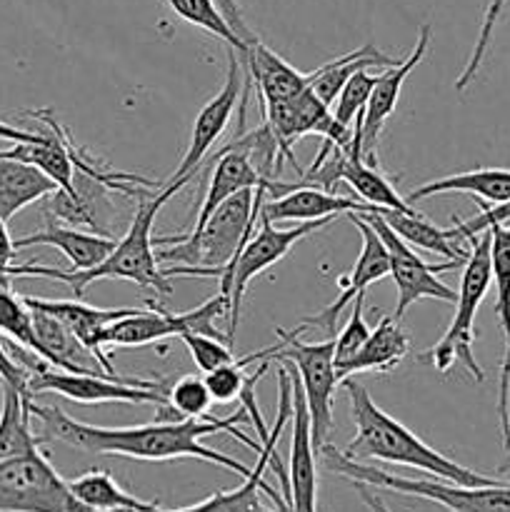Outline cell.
Masks as SVG:
<instances>
[{"mask_svg":"<svg viewBox=\"0 0 510 512\" xmlns=\"http://www.w3.org/2000/svg\"><path fill=\"white\" fill-rule=\"evenodd\" d=\"M30 415L40 423V443H63L75 450H85V453L95 455H120V458H133V460H178V458H195L205 460V463L220 465L240 478H248L250 468L248 465L238 463L230 455L218 453V450L205 448L200 440L205 435H233L250 450L260 453L263 445L250 440L243 430L238 428L245 420L248 410L240 408L235 415L228 418H175L163 420L158 418L155 423L148 425H135V428H98V425L80 423V420L70 418L55 405H38L30 400Z\"/></svg>","mask_w":510,"mask_h":512,"instance_id":"cell-1","label":"cell"},{"mask_svg":"<svg viewBox=\"0 0 510 512\" xmlns=\"http://www.w3.org/2000/svg\"><path fill=\"white\" fill-rule=\"evenodd\" d=\"M180 188H185L183 183H168L163 190H158L155 195L145 198L140 193L138 198V210H135V218L130 223L128 233L115 243V248L110 250L108 258L103 263H98L95 268L88 270H58V268H45V265H13L8 270L10 278H50L60 280V283L68 285L73 290L75 298H83L85 288L98 280H128L135 283L143 290H153L155 295H170L173 293V283L168 275V270L160 268V260L155 255V243H153V223L158 218L160 208L178 193Z\"/></svg>","mask_w":510,"mask_h":512,"instance_id":"cell-2","label":"cell"},{"mask_svg":"<svg viewBox=\"0 0 510 512\" xmlns=\"http://www.w3.org/2000/svg\"><path fill=\"white\" fill-rule=\"evenodd\" d=\"M350 400V415L355 423V438L345 445L343 453L353 460H383L390 465H403V468L423 470L433 478L448 480L455 485H495L500 480L480 475L455 460L445 458L435 448L418 438L413 430L405 428L403 423L385 413L383 408L375 405L368 390L353 378L345 380Z\"/></svg>","mask_w":510,"mask_h":512,"instance_id":"cell-3","label":"cell"},{"mask_svg":"<svg viewBox=\"0 0 510 512\" xmlns=\"http://www.w3.org/2000/svg\"><path fill=\"white\" fill-rule=\"evenodd\" d=\"M268 198V188H245L230 195L200 230L190 235H165L153 238L158 245H170L158 255V260L170 263L168 275H220L235 255L240 253L250 235L255 233L260 205Z\"/></svg>","mask_w":510,"mask_h":512,"instance_id":"cell-4","label":"cell"},{"mask_svg":"<svg viewBox=\"0 0 510 512\" xmlns=\"http://www.w3.org/2000/svg\"><path fill=\"white\" fill-rule=\"evenodd\" d=\"M320 455H323V463L330 473L340 475L350 483H363L375 490H393V493L410 495V498L433 500L448 512H510V483H503V480L495 485L470 488V485H455L440 478H403V475L385 473L373 465H365L363 460L348 458L343 450H335L328 443L320 448Z\"/></svg>","mask_w":510,"mask_h":512,"instance_id":"cell-5","label":"cell"},{"mask_svg":"<svg viewBox=\"0 0 510 512\" xmlns=\"http://www.w3.org/2000/svg\"><path fill=\"white\" fill-rule=\"evenodd\" d=\"M278 418H275L273 430H268V438L263 440V448L258 453V463L250 470L248 478H243V485L225 493H215L205 498L203 503H195L190 508L165 510L158 503H153L145 510H125V512H273L263 505L260 493L275 500L280 512H288V470L283 468L278 458V440L283 435L285 423L293 418V383L285 365L278 368Z\"/></svg>","mask_w":510,"mask_h":512,"instance_id":"cell-6","label":"cell"},{"mask_svg":"<svg viewBox=\"0 0 510 512\" xmlns=\"http://www.w3.org/2000/svg\"><path fill=\"white\" fill-rule=\"evenodd\" d=\"M473 245L463 263V275H460L458 300H455L453 323L443 333V338L430 350L420 353V363L433 365L438 373H448L455 363L463 365L475 383H483L485 375L473 355L475 343V313L485 300L490 283H493V268H490V230L468 238Z\"/></svg>","mask_w":510,"mask_h":512,"instance_id":"cell-7","label":"cell"},{"mask_svg":"<svg viewBox=\"0 0 510 512\" xmlns=\"http://www.w3.org/2000/svg\"><path fill=\"white\" fill-rule=\"evenodd\" d=\"M0 512H103L85 505L40 448L0 460Z\"/></svg>","mask_w":510,"mask_h":512,"instance_id":"cell-8","label":"cell"},{"mask_svg":"<svg viewBox=\"0 0 510 512\" xmlns=\"http://www.w3.org/2000/svg\"><path fill=\"white\" fill-rule=\"evenodd\" d=\"M335 220V215L330 218H318L308 220V223H298L293 228H275L273 220L260 210L258 215V233L250 235L248 243L240 248V253L235 255L233 263L218 275L220 278V295H228L230 300V318H228V343H235V330L240 323V303H243V293L250 285V280L258 278L263 270H268L270 265L280 263L285 255L290 253L295 243H300L303 238L313 235L315 230L325 228Z\"/></svg>","mask_w":510,"mask_h":512,"instance_id":"cell-9","label":"cell"},{"mask_svg":"<svg viewBox=\"0 0 510 512\" xmlns=\"http://www.w3.org/2000/svg\"><path fill=\"white\" fill-rule=\"evenodd\" d=\"M28 390L35 395L55 393L73 400L80 405H100V403H128V405H155V408H168V385L153 383L143 378H110L105 373H68L48 365L40 373L30 375Z\"/></svg>","mask_w":510,"mask_h":512,"instance_id":"cell-10","label":"cell"},{"mask_svg":"<svg viewBox=\"0 0 510 512\" xmlns=\"http://www.w3.org/2000/svg\"><path fill=\"white\" fill-rule=\"evenodd\" d=\"M283 350L273 355V360H288L295 368L303 388L305 403L310 410V425H313V445L320 453L328 435L333 430V395L338 388L335 378V338L323 343H303L293 330H280Z\"/></svg>","mask_w":510,"mask_h":512,"instance_id":"cell-11","label":"cell"},{"mask_svg":"<svg viewBox=\"0 0 510 512\" xmlns=\"http://www.w3.org/2000/svg\"><path fill=\"white\" fill-rule=\"evenodd\" d=\"M360 218L368 220L373 225L375 233L380 235L383 240L385 250H388V263H390V278L395 280V290H398V303H395V320H403L405 310L410 308L413 303L423 298H435L443 300V303H455L458 300V293L453 288L443 283L438 278L440 273L445 270H455L460 268L463 263L458 260H448V263H425L393 228L383 220L380 210L375 213H360Z\"/></svg>","mask_w":510,"mask_h":512,"instance_id":"cell-12","label":"cell"},{"mask_svg":"<svg viewBox=\"0 0 510 512\" xmlns=\"http://www.w3.org/2000/svg\"><path fill=\"white\" fill-rule=\"evenodd\" d=\"M230 318V300L228 295H215L208 303L198 305L188 313H165L160 308H138L128 318L115 320L105 333V343L108 348H143V345L158 343V340L170 338V335H180L185 330L193 333L210 335V338L225 340V335L218 333L215 320Z\"/></svg>","mask_w":510,"mask_h":512,"instance_id":"cell-13","label":"cell"},{"mask_svg":"<svg viewBox=\"0 0 510 512\" xmlns=\"http://www.w3.org/2000/svg\"><path fill=\"white\" fill-rule=\"evenodd\" d=\"M243 65H240L238 53L228 48V73H225V83L208 103L200 108L198 118L193 123V133H190V143L185 148L180 165L173 170L168 183H183L188 185L193 175L198 173L200 163L205 155L210 153L215 143L223 138L225 128L230 123V115L235 113L240 103V93H243Z\"/></svg>","mask_w":510,"mask_h":512,"instance_id":"cell-14","label":"cell"},{"mask_svg":"<svg viewBox=\"0 0 510 512\" xmlns=\"http://www.w3.org/2000/svg\"><path fill=\"white\" fill-rule=\"evenodd\" d=\"M348 220L358 228L360 238H363V248H360L358 260H355L350 273L340 275L338 278V288H340L338 300H333V303H330L328 308L320 310L318 315L305 318L303 323L293 330L295 335H300L308 328H325L328 333H335V323H338L340 313L348 308V303H353L358 295H365V288H368V285L378 283V280L388 278L390 275L388 250H385L383 240H380V235L375 233L373 225H370L368 220L360 218V213H348Z\"/></svg>","mask_w":510,"mask_h":512,"instance_id":"cell-15","label":"cell"},{"mask_svg":"<svg viewBox=\"0 0 510 512\" xmlns=\"http://www.w3.org/2000/svg\"><path fill=\"white\" fill-rule=\"evenodd\" d=\"M285 365L293 383V440H290V465H288V512H318V470H315L313 425L310 410L300 388L298 373L288 360H278Z\"/></svg>","mask_w":510,"mask_h":512,"instance_id":"cell-16","label":"cell"},{"mask_svg":"<svg viewBox=\"0 0 510 512\" xmlns=\"http://www.w3.org/2000/svg\"><path fill=\"white\" fill-rule=\"evenodd\" d=\"M25 305L35 310H43V313L58 318L70 333L78 338V343L83 345L90 353V358L103 368L105 375L110 378H120L115 373L113 363H110V355L105 353L108 343H105V333H108L110 325L120 318H128L138 308H93V305L80 303V298L75 300H45V298H30L25 295Z\"/></svg>","mask_w":510,"mask_h":512,"instance_id":"cell-17","label":"cell"},{"mask_svg":"<svg viewBox=\"0 0 510 512\" xmlns=\"http://www.w3.org/2000/svg\"><path fill=\"white\" fill-rule=\"evenodd\" d=\"M430 35H433V28H430L428 23L420 25L413 53L405 60H400V63L390 65L385 73L375 75V85L373 90H370L368 105H365L363 113V123H360V150H363V158H373L375 155V145H378L380 133H383V125L388 123L395 105H398L400 90H403L405 80H408V75L418 68L420 60L428 53Z\"/></svg>","mask_w":510,"mask_h":512,"instance_id":"cell-18","label":"cell"},{"mask_svg":"<svg viewBox=\"0 0 510 512\" xmlns=\"http://www.w3.org/2000/svg\"><path fill=\"white\" fill-rule=\"evenodd\" d=\"M490 230V268H493L495 283V315L500 320L505 338V355L500 363V383H498V418L500 435H503V448L510 445L508 428V403H510V223L493 225Z\"/></svg>","mask_w":510,"mask_h":512,"instance_id":"cell-19","label":"cell"},{"mask_svg":"<svg viewBox=\"0 0 510 512\" xmlns=\"http://www.w3.org/2000/svg\"><path fill=\"white\" fill-rule=\"evenodd\" d=\"M265 215L273 223H308V220L330 218V215H348V213H375V205L363 203L358 198H348V195H338L333 190H323L318 185H303L298 183L290 193L280 195V198L263 200L260 205Z\"/></svg>","mask_w":510,"mask_h":512,"instance_id":"cell-20","label":"cell"},{"mask_svg":"<svg viewBox=\"0 0 510 512\" xmlns=\"http://www.w3.org/2000/svg\"><path fill=\"white\" fill-rule=\"evenodd\" d=\"M118 240L110 238L105 233H83V230H75L70 225L55 223L53 218H48V225L38 233L23 235V238L15 240V248H33V245H50V248H58L60 253L68 258L70 268L73 270H88L95 268L98 263H103L110 255V250L115 248Z\"/></svg>","mask_w":510,"mask_h":512,"instance_id":"cell-21","label":"cell"},{"mask_svg":"<svg viewBox=\"0 0 510 512\" xmlns=\"http://www.w3.org/2000/svg\"><path fill=\"white\" fill-rule=\"evenodd\" d=\"M408 348L410 340L405 330L400 328V320H395L393 315H383L380 323L370 330L363 348L355 353V358L335 370V378H338V383H345L360 373H388L403 363Z\"/></svg>","mask_w":510,"mask_h":512,"instance_id":"cell-22","label":"cell"},{"mask_svg":"<svg viewBox=\"0 0 510 512\" xmlns=\"http://www.w3.org/2000/svg\"><path fill=\"white\" fill-rule=\"evenodd\" d=\"M360 123H363V118L355 120V138L343 155L340 180L348 183L350 190L358 193V200H363V203L375 205V208L398 210V213H418L408 200L400 198L398 190L390 185V180L375 165L365 163L363 150H360Z\"/></svg>","mask_w":510,"mask_h":512,"instance_id":"cell-23","label":"cell"},{"mask_svg":"<svg viewBox=\"0 0 510 512\" xmlns=\"http://www.w3.org/2000/svg\"><path fill=\"white\" fill-rule=\"evenodd\" d=\"M450 193H465L473 195L475 200L483 203H505L510 200V170L503 168H478L468 170V173L445 175V178L430 180V183L418 185L405 195L410 205L418 200L430 198V195H450Z\"/></svg>","mask_w":510,"mask_h":512,"instance_id":"cell-24","label":"cell"},{"mask_svg":"<svg viewBox=\"0 0 510 512\" xmlns=\"http://www.w3.org/2000/svg\"><path fill=\"white\" fill-rule=\"evenodd\" d=\"M55 190L58 185L35 165L15 158H0V215L5 223L35 200L53 195Z\"/></svg>","mask_w":510,"mask_h":512,"instance_id":"cell-25","label":"cell"},{"mask_svg":"<svg viewBox=\"0 0 510 512\" xmlns=\"http://www.w3.org/2000/svg\"><path fill=\"white\" fill-rule=\"evenodd\" d=\"M30 313H33V328L40 345V358L48 360L53 368L68 370V373H95V370L85 365V358H90L88 350L78 343V338L58 318L35 308H30Z\"/></svg>","mask_w":510,"mask_h":512,"instance_id":"cell-26","label":"cell"},{"mask_svg":"<svg viewBox=\"0 0 510 512\" xmlns=\"http://www.w3.org/2000/svg\"><path fill=\"white\" fill-rule=\"evenodd\" d=\"M390 65H395V60L390 58V55L380 53L373 43H365L360 45L358 50H353V53L343 55V58L333 60V63H325L320 65L318 70H313V73H310V90H313L325 105L333 108V103L338 100L343 85L348 83L358 70L390 68Z\"/></svg>","mask_w":510,"mask_h":512,"instance_id":"cell-27","label":"cell"},{"mask_svg":"<svg viewBox=\"0 0 510 512\" xmlns=\"http://www.w3.org/2000/svg\"><path fill=\"white\" fill-rule=\"evenodd\" d=\"M30 395L3 383V408H0V460L25 455L40 448V438L30 430Z\"/></svg>","mask_w":510,"mask_h":512,"instance_id":"cell-28","label":"cell"},{"mask_svg":"<svg viewBox=\"0 0 510 512\" xmlns=\"http://www.w3.org/2000/svg\"><path fill=\"white\" fill-rule=\"evenodd\" d=\"M380 215H383L385 223L400 235L408 245H415V248L430 250L435 255H443L448 260H458V263H465L468 253L458 245H453V233L450 228H435L430 220H425L420 213H398V210H385L380 208Z\"/></svg>","mask_w":510,"mask_h":512,"instance_id":"cell-29","label":"cell"},{"mask_svg":"<svg viewBox=\"0 0 510 512\" xmlns=\"http://www.w3.org/2000/svg\"><path fill=\"white\" fill-rule=\"evenodd\" d=\"M73 493L83 500L85 505L103 512H125V510H145L153 503L135 498L123 485L108 473V470H88V473L78 475L70 480Z\"/></svg>","mask_w":510,"mask_h":512,"instance_id":"cell-30","label":"cell"},{"mask_svg":"<svg viewBox=\"0 0 510 512\" xmlns=\"http://www.w3.org/2000/svg\"><path fill=\"white\" fill-rule=\"evenodd\" d=\"M165 3H168V8L173 10L178 18H183L185 23L205 30V33H210L213 38L223 40L228 48H233L235 53H238V60L243 63L248 50H245L243 40L233 33V28L228 25L223 10L218 8L215 0H165Z\"/></svg>","mask_w":510,"mask_h":512,"instance_id":"cell-31","label":"cell"},{"mask_svg":"<svg viewBox=\"0 0 510 512\" xmlns=\"http://www.w3.org/2000/svg\"><path fill=\"white\" fill-rule=\"evenodd\" d=\"M0 333L40 355V345L33 328V313L25 305V300L18 298L8 288V280L3 278H0Z\"/></svg>","mask_w":510,"mask_h":512,"instance_id":"cell-32","label":"cell"},{"mask_svg":"<svg viewBox=\"0 0 510 512\" xmlns=\"http://www.w3.org/2000/svg\"><path fill=\"white\" fill-rule=\"evenodd\" d=\"M165 395H168V408L175 418H205L213 403L208 385L198 375H183L178 383L170 385Z\"/></svg>","mask_w":510,"mask_h":512,"instance_id":"cell-33","label":"cell"},{"mask_svg":"<svg viewBox=\"0 0 510 512\" xmlns=\"http://www.w3.org/2000/svg\"><path fill=\"white\" fill-rule=\"evenodd\" d=\"M373 85H375V75H370V68L358 70V73H355L353 78L343 85L338 100L333 103L335 105L333 115L340 125H345V128H353L355 120L363 118L365 105H368Z\"/></svg>","mask_w":510,"mask_h":512,"instance_id":"cell-34","label":"cell"},{"mask_svg":"<svg viewBox=\"0 0 510 512\" xmlns=\"http://www.w3.org/2000/svg\"><path fill=\"white\" fill-rule=\"evenodd\" d=\"M505 3H508V0H490L488 8H485L483 23H480V33H478V38H475V45H473V53H470L463 73L455 78V90H458V93H463V90L473 83L475 75H478L480 65H483L485 55H488L490 40H493V33H495V25H498L500 15H503V10H505Z\"/></svg>","mask_w":510,"mask_h":512,"instance_id":"cell-35","label":"cell"},{"mask_svg":"<svg viewBox=\"0 0 510 512\" xmlns=\"http://www.w3.org/2000/svg\"><path fill=\"white\" fill-rule=\"evenodd\" d=\"M178 338L183 340L185 348L190 350V358H193V363L198 365L203 373H210V370L223 368V365L235 363V360H238L235 358L233 348L223 345V340L220 338H210V335L193 333V330H185V333H180Z\"/></svg>","mask_w":510,"mask_h":512,"instance_id":"cell-36","label":"cell"},{"mask_svg":"<svg viewBox=\"0 0 510 512\" xmlns=\"http://www.w3.org/2000/svg\"><path fill=\"white\" fill-rule=\"evenodd\" d=\"M363 303H365V295H358V298H355V308L350 310L343 330H340L338 338H335V370L343 368L348 360H353L355 353H358V350L363 348L365 340H368L370 328L368 323H365Z\"/></svg>","mask_w":510,"mask_h":512,"instance_id":"cell-37","label":"cell"},{"mask_svg":"<svg viewBox=\"0 0 510 512\" xmlns=\"http://www.w3.org/2000/svg\"><path fill=\"white\" fill-rule=\"evenodd\" d=\"M0 380L8 385H13V388H18L20 393L30 395L33 398V393L28 390V380H30V373L25 368H20L18 363L13 360V355L8 353V348H5V343L0 340Z\"/></svg>","mask_w":510,"mask_h":512,"instance_id":"cell-38","label":"cell"},{"mask_svg":"<svg viewBox=\"0 0 510 512\" xmlns=\"http://www.w3.org/2000/svg\"><path fill=\"white\" fill-rule=\"evenodd\" d=\"M15 253H18V248H15V240L10 238L8 223H5L3 215H0V278L3 280L10 278L8 270L13 268Z\"/></svg>","mask_w":510,"mask_h":512,"instance_id":"cell-39","label":"cell"},{"mask_svg":"<svg viewBox=\"0 0 510 512\" xmlns=\"http://www.w3.org/2000/svg\"><path fill=\"white\" fill-rule=\"evenodd\" d=\"M48 138V130L43 133H28V130H20L15 125H8L5 120H0V140H8V143H43Z\"/></svg>","mask_w":510,"mask_h":512,"instance_id":"cell-40","label":"cell"},{"mask_svg":"<svg viewBox=\"0 0 510 512\" xmlns=\"http://www.w3.org/2000/svg\"><path fill=\"white\" fill-rule=\"evenodd\" d=\"M355 488H358L360 498H363V503L368 505L370 512H393L388 505L383 503V498H380V495H375V488H368V485H363V483H355Z\"/></svg>","mask_w":510,"mask_h":512,"instance_id":"cell-41","label":"cell"},{"mask_svg":"<svg viewBox=\"0 0 510 512\" xmlns=\"http://www.w3.org/2000/svg\"><path fill=\"white\" fill-rule=\"evenodd\" d=\"M508 428H510V403H508ZM505 453H508V463L503 465V470L510 468V445H508V450H505Z\"/></svg>","mask_w":510,"mask_h":512,"instance_id":"cell-42","label":"cell"}]
</instances>
